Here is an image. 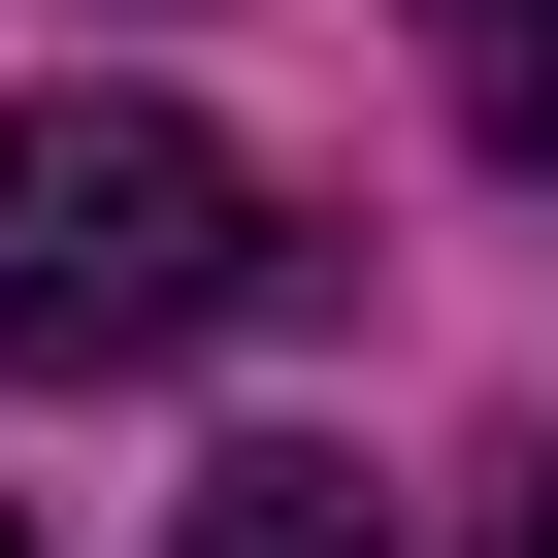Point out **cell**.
Masks as SVG:
<instances>
[{
    "mask_svg": "<svg viewBox=\"0 0 558 558\" xmlns=\"http://www.w3.org/2000/svg\"><path fill=\"white\" fill-rule=\"evenodd\" d=\"M296 296V230L197 99H0V362H197Z\"/></svg>",
    "mask_w": 558,
    "mask_h": 558,
    "instance_id": "cell-1",
    "label": "cell"
},
{
    "mask_svg": "<svg viewBox=\"0 0 558 558\" xmlns=\"http://www.w3.org/2000/svg\"><path fill=\"white\" fill-rule=\"evenodd\" d=\"M165 558H395V525H362V460H197Z\"/></svg>",
    "mask_w": 558,
    "mask_h": 558,
    "instance_id": "cell-2",
    "label": "cell"
},
{
    "mask_svg": "<svg viewBox=\"0 0 558 558\" xmlns=\"http://www.w3.org/2000/svg\"><path fill=\"white\" fill-rule=\"evenodd\" d=\"M427 66H460V132H558V0H427Z\"/></svg>",
    "mask_w": 558,
    "mask_h": 558,
    "instance_id": "cell-3",
    "label": "cell"
},
{
    "mask_svg": "<svg viewBox=\"0 0 558 558\" xmlns=\"http://www.w3.org/2000/svg\"><path fill=\"white\" fill-rule=\"evenodd\" d=\"M493 558H558V460H493Z\"/></svg>",
    "mask_w": 558,
    "mask_h": 558,
    "instance_id": "cell-4",
    "label": "cell"
},
{
    "mask_svg": "<svg viewBox=\"0 0 558 558\" xmlns=\"http://www.w3.org/2000/svg\"><path fill=\"white\" fill-rule=\"evenodd\" d=\"M0 558H34V525H0Z\"/></svg>",
    "mask_w": 558,
    "mask_h": 558,
    "instance_id": "cell-5",
    "label": "cell"
}]
</instances>
